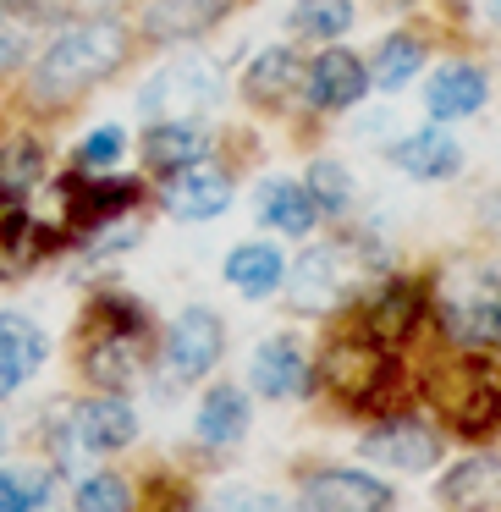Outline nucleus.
<instances>
[{"mask_svg": "<svg viewBox=\"0 0 501 512\" xmlns=\"http://www.w3.org/2000/svg\"><path fill=\"white\" fill-rule=\"evenodd\" d=\"M127 61V28L116 17H89V23L61 28L45 45V56L34 61V100L67 105L78 94H89L94 83H105Z\"/></svg>", "mask_w": 501, "mask_h": 512, "instance_id": "nucleus-1", "label": "nucleus"}, {"mask_svg": "<svg viewBox=\"0 0 501 512\" xmlns=\"http://www.w3.org/2000/svg\"><path fill=\"white\" fill-rule=\"evenodd\" d=\"M320 386L331 391L336 402L358 413H375V408H391L397 402V386H402V364L386 342L358 325L347 336H331L320 353Z\"/></svg>", "mask_w": 501, "mask_h": 512, "instance_id": "nucleus-2", "label": "nucleus"}, {"mask_svg": "<svg viewBox=\"0 0 501 512\" xmlns=\"http://www.w3.org/2000/svg\"><path fill=\"white\" fill-rule=\"evenodd\" d=\"M144 325L149 314L122 292H100L83 314V375L105 391H122L144 364Z\"/></svg>", "mask_w": 501, "mask_h": 512, "instance_id": "nucleus-3", "label": "nucleus"}, {"mask_svg": "<svg viewBox=\"0 0 501 512\" xmlns=\"http://www.w3.org/2000/svg\"><path fill=\"white\" fill-rule=\"evenodd\" d=\"M441 331L457 353H496L501 347V265H463L435 298Z\"/></svg>", "mask_w": 501, "mask_h": 512, "instance_id": "nucleus-4", "label": "nucleus"}, {"mask_svg": "<svg viewBox=\"0 0 501 512\" xmlns=\"http://www.w3.org/2000/svg\"><path fill=\"white\" fill-rule=\"evenodd\" d=\"M435 408L452 435H490L501 424V375L485 369V358L463 353L446 375H435Z\"/></svg>", "mask_w": 501, "mask_h": 512, "instance_id": "nucleus-5", "label": "nucleus"}, {"mask_svg": "<svg viewBox=\"0 0 501 512\" xmlns=\"http://www.w3.org/2000/svg\"><path fill=\"white\" fill-rule=\"evenodd\" d=\"M215 100H221V72H215V61L182 56V61H166L138 89V116H149V122H193Z\"/></svg>", "mask_w": 501, "mask_h": 512, "instance_id": "nucleus-6", "label": "nucleus"}, {"mask_svg": "<svg viewBox=\"0 0 501 512\" xmlns=\"http://www.w3.org/2000/svg\"><path fill=\"white\" fill-rule=\"evenodd\" d=\"M221 353H226V320L204 303H193L171 320L166 342H160V369H166L171 386H199L221 364Z\"/></svg>", "mask_w": 501, "mask_h": 512, "instance_id": "nucleus-7", "label": "nucleus"}, {"mask_svg": "<svg viewBox=\"0 0 501 512\" xmlns=\"http://www.w3.org/2000/svg\"><path fill=\"white\" fill-rule=\"evenodd\" d=\"M67 430L83 457H111L138 441V408L122 391H100V397L67 402Z\"/></svg>", "mask_w": 501, "mask_h": 512, "instance_id": "nucleus-8", "label": "nucleus"}, {"mask_svg": "<svg viewBox=\"0 0 501 512\" xmlns=\"http://www.w3.org/2000/svg\"><path fill=\"white\" fill-rule=\"evenodd\" d=\"M347 281H353V265H347L342 243H314L309 254H298V265H287L281 287H287V303L298 314H331L342 303Z\"/></svg>", "mask_w": 501, "mask_h": 512, "instance_id": "nucleus-9", "label": "nucleus"}, {"mask_svg": "<svg viewBox=\"0 0 501 512\" xmlns=\"http://www.w3.org/2000/svg\"><path fill=\"white\" fill-rule=\"evenodd\" d=\"M446 441L435 424L424 419H408V413H391V419H380L375 430L364 435V457L369 463H386L397 468V474H430L435 463H441Z\"/></svg>", "mask_w": 501, "mask_h": 512, "instance_id": "nucleus-10", "label": "nucleus"}, {"mask_svg": "<svg viewBox=\"0 0 501 512\" xmlns=\"http://www.w3.org/2000/svg\"><path fill=\"white\" fill-rule=\"evenodd\" d=\"M397 490L364 468H314L303 474V512H391Z\"/></svg>", "mask_w": 501, "mask_h": 512, "instance_id": "nucleus-11", "label": "nucleus"}, {"mask_svg": "<svg viewBox=\"0 0 501 512\" xmlns=\"http://www.w3.org/2000/svg\"><path fill=\"white\" fill-rule=\"evenodd\" d=\"M369 94V61H358L353 50H320V56L303 67V100L314 111H353Z\"/></svg>", "mask_w": 501, "mask_h": 512, "instance_id": "nucleus-12", "label": "nucleus"}, {"mask_svg": "<svg viewBox=\"0 0 501 512\" xmlns=\"http://www.w3.org/2000/svg\"><path fill=\"white\" fill-rule=\"evenodd\" d=\"M424 309H430V298H424V281L397 276V281H386L380 292H369V298H364V320H358V325H364L375 342L397 347V342H408V336L419 331Z\"/></svg>", "mask_w": 501, "mask_h": 512, "instance_id": "nucleus-13", "label": "nucleus"}, {"mask_svg": "<svg viewBox=\"0 0 501 512\" xmlns=\"http://www.w3.org/2000/svg\"><path fill=\"white\" fill-rule=\"evenodd\" d=\"M248 386L265 402H292L309 391V353H303L298 336H270L254 347L248 358Z\"/></svg>", "mask_w": 501, "mask_h": 512, "instance_id": "nucleus-14", "label": "nucleus"}, {"mask_svg": "<svg viewBox=\"0 0 501 512\" xmlns=\"http://www.w3.org/2000/svg\"><path fill=\"white\" fill-rule=\"evenodd\" d=\"M45 358H50V342H45V331H39L28 314H17V309H0V402L6 397H17V391L28 386V380L45 369Z\"/></svg>", "mask_w": 501, "mask_h": 512, "instance_id": "nucleus-15", "label": "nucleus"}, {"mask_svg": "<svg viewBox=\"0 0 501 512\" xmlns=\"http://www.w3.org/2000/svg\"><path fill=\"white\" fill-rule=\"evenodd\" d=\"M210 144L215 138L204 133L199 122H149L138 155H144V166L155 171V177H182V171L210 160Z\"/></svg>", "mask_w": 501, "mask_h": 512, "instance_id": "nucleus-16", "label": "nucleus"}, {"mask_svg": "<svg viewBox=\"0 0 501 512\" xmlns=\"http://www.w3.org/2000/svg\"><path fill=\"white\" fill-rule=\"evenodd\" d=\"M391 166L413 182H452L463 171V144L446 127H419L391 144Z\"/></svg>", "mask_w": 501, "mask_h": 512, "instance_id": "nucleus-17", "label": "nucleus"}, {"mask_svg": "<svg viewBox=\"0 0 501 512\" xmlns=\"http://www.w3.org/2000/svg\"><path fill=\"white\" fill-rule=\"evenodd\" d=\"M435 501H441L446 512H496L501 507V457L496 452L463 457V463L435 485Z\"/></svg>", "mask_w": 501, "mask_h": 512, "instance_id": "nucleus-18", "label": "nucleus"}, {"mask_svg": "<svg viewBox=\"0 0 501 512\" xmlns=\"http://www.w3.org/2000/svg\"><path fill=\"white\" fill-rule=\"evenodd\" d=\"M248 424H254L248 391L243 386H226V380L204 391L199 413H193V435H199V446H210V452H232V446L248 435Z\"/></svg>", "mask_w": 501, "mask_h": 512, "instance_id": "nucleus-19", "label": "nucleus"}, {"mask_svg": "<svg viewBox=\"0 0 501 512\" xmlns=\"http://www.w3.org/2000/svg\"><path fill=\"white\" fill-rule=\"evenodd\" d=\"M232 177L226 171H204V166H193V171H182V177H171V188H166V215L171 221H188V226H199V221H215V215H226L232 210Z\"/></svg>", "mask_w": 501, "mask_h": 512, "instance_id": "nucleus-20", "label": "nucleus"}, {"mask_svg": "<svg viewBox=\"0 0 501 512\" xmlns=\"http://www.w3.org/2000/svg\"><path fill=\"white\" fill-rule=\"evenodd\" d=\"M485 100H490V78L479 67H468V61H446V67L424 83V111H430L435 122H463V116H474Z\"/></svg>", "mask_w": 501, "mask_h": 512, "instance_id": "nucleus-21", "label": "nucleus"}, {"mask_svg": "<svg viewBox=\"0 0 501 512\" xmlns=\"http://www.w3.org/2000/svg\"><path fill=\"white\" fill-rule=\"evenodd\" d=\"M243 94H248V105H259V111H276V105H287L292 94H303L298 50H287V45L259 50V56L248 61V72H243Z\"/></svg>", "mask_w": 501, "mask_h": 512, "instance_id": "nucleus-22", "label": "nucleus"}, {"mask_svg": "<svg viewBox=\"0 0 501 512\" xmlns=\"http://www.w3.org/2000/svg\"><path fill=\"white\" fill-rule=\"evenodd\" d=\"M237 0H149L144 12V34L171 45V39H199L204 28H215Z\"/></svg>", "mask_w": 501, "mask_h": 512, "instance_id": "nucleus-23", "label": "nucleus"}, {"mask_svg": "<svg viewBox=\"0 0 501 512\" xmlns=\"http://www.w3.org/2000/svg\"><path fill=\"white\" fill-rule=\"evenodd\" d=\"M254 204H259L254 215L270 226V232H281V237H309L314 221H320V210L309 204L303 182H292V177H265L254 188Z\"/></svg>", "mask_w": 501, "mask_h": 512, "instance_id": "nucleus-24", "label": "nucleus"}, {"mask_svg": "<svg viewBox=\"0 0 501 512\" xmlns=\"http://www.w3.org/2000/svg\"><path fill=\"white\" fill-rule=\"evenodd\" d=\"M287 276V254L276 243H237L226 254V287L243 298H270Z\"/></svg>", "mask_w": 501, "mask_h": 512, "instance_id": "nucleus-25", "label": "nucleus"}, {"mask_svg": "<svg viewBox=\"0 0 501 512\" xmlns=\"http://www.w3.org/2000/svg\"><path fill=\"white\" fill-rule=\"evenodd\" d=\"M419 67H424V45H419V39H413V34H391V39H380L375 61H369V89L397 94V89H408V83L419 78Z\"/></svg>", "mask_w": 501, "mask_h": 512, "instance_id": "nucleus-26", "label": "nucleus"}, {"mask_svg": "<svg viewBox=\"0 0 501 512\" xmlns=\"http://www.w3.org/2000/svg\"><path fill=\"white\" fill-rule=\"evenodd\" d=\"M358 12H353V0H298L287 17V28L298 39H320V45H331V39L353 34Z\"/></svg>", "mask_w": 501, "mask_h": 512, "instance_id": "nucleus-27", "label": "nucleus"}, {"mask_svg": "<svg viewBox=\"0 0 501 512\" xmlns=\"http://www.w3.org/2000/svg\"><path fill=\"white\" fill-rule=\"evenodd\" d=\"M303 193H309V204L320 215H347L353 210V177H347V166H336V160H309Z\"/></svg>", "mask_w": 501, "mask_h": 512, "instance_id": "nucleus-28", "label": "nucleus"}, {"mask_svg": "<svg viewBox=\"0 0 501 512\" xmlns=\"http://www.w3.org/2000/svg\"><path fill=\"white\" fill-rule=\"evenodd\" d=\"M72 512H133V485L111 468H94L72 490Z\"/></svg>", "mask_w": 501, "mask_h": 512, "instance_id": "nucleus-29", "label": "nucleus"}, {"mask_svg": "<svg viewBox=\"0 0 501 512\" xmlns=\"http://www.w3.org/2000/svg\"><path fill=\"white\" fill-rule=\"evenodd\" d=\"M39 177H45V155H39V144L17 138V144L0 149V199H23Z\"/></svg>", "mask_w": 501, "mask_h": 512, "instance_id": "nucleus-30", "label": "nucleus"}, {"mask_svg": "<svg viewBox=\"0 0 501 512\" xmlns=\"http://www.w3.org/2000/svg\"><path fill=\"white\" fill-rule=\"evenodd\" d=\"M45 501H50V474L0 468V512H39Z\"/></svg>", "mask_w": 501, "mask_h": 512, "instance_id": "nucleus-31", "label": "nucleus"}, {"mask_svg": "<svg viewBox=\"0 0 501 512\" xmlns=\"http://www.w3.org/2000/svg\"><path fill=\"white\" fill-rule=\"evenodd\" d=\"M122 155H127V133H122V127H94V133L78 144V171H83V177H100V171H111Z\"/></svg>", "mask_w": 501, "mask_h": 512, "instance_id": "nucleus-32", "label": "nucleus"}, {"mask_svg": "<svg viewBox=\"0 0 501 512\" xmlns=\"http://www.w3.org/2000/svg\"><path fill=\"white\" fill-rule=\"evenodd\" d=\"M210 512H298L287 496H276V490H254V485H226L215 490Z\"/></svg>", "mask_w": 501, "mask_h": 512, "instance_id": "nucleus-33", "label": "nucleus"}, {"mask_svg": "<svg viewBox=\"0 0 501 512\" xmlns=\"http://www.w3.org/2000/svg\"><path fill=\"white\" fill-rule=\"evenodd\" d=\"M23 56H28V34H23V23H17V17H0V72H12Z\"/></svg>", "mask_w": 501, "mask_h": 512, "instance_id": "nucleus-34", "label": "nucleus"}, {"mask_svg": "<svg viewBox=\"0 0 501 512\" xmlns=\"http://www.w3.org/2000/svg\"><path fill=\"white\" fill-rule=\"evenodd\" d=\"M6 6H17V12H45V6H56V0H6Z\"/></svg>", "mask_w": 501, "mask_h": 512, "instance_id": "nucleus-35", "label": "nucleus"}, {"mask_svg": "<svg viewBox=\"0 0 501 512\" xmlns=\"http://www.w3.org/2000/svg\"><path fill=\"white\" fill-rule=\"evenodd\" d=\"M0 452H6V424H0Z\"/></svg>", "mask_w": 501, "mask_h": 512, "instance_id": "nucleus-36", "label": "nucleus"}, {"mask_svg": "<svg viewBox=\"0 0 501 512\" xmlns=\"http://www.w3.org/2000/svg\"><path fill=\"white\" fill-rule=\"evenodd\" d=\"M490 12H496V17H501V0H490Z\"/></svg>", "mask_w": 501, "mask_h": 512, "instance_id": "nucleus-37", "label": "nucleus"}]
</instances>
